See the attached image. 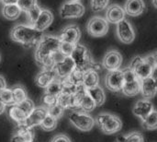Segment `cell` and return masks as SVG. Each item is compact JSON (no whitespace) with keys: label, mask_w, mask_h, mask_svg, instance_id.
Listing matches in <instances>:
<instances>
[{"label":"cell","mask_w":157,"mask_h":142,"mask_svg":"<svg viewBox=\"0 0 157 142\" xmlns=\"http://www.w3.org/2000/svg\"><path fill=\"white\" fill-rule=\"evenodd\" d=\"M59 37L43 34L40 42L37 43L35 51V60L43 69L52 68L54 64L64 57L59 52L60 45Z\"/></svg>","instance_id":"obj_1"},{"label":"cell","mask_w":157,"mask_h":142,"mask_svg":"<svg viewBox=\"0 0 157 142\" xmlns=\"http://www.w3.org/2000/svg\"><path fill=\"white\" fill-rule=\"evenodd\" d=\"M42 36L43 31H40L32 26L24 24L16 25L10 31V38L14 42L27 46L37 44Z\"/></svg>","instance_id":"obj_2"},{"label":"cell","mask_w":157,"mask_h":142,"mask_svg":"<svg viewBox=\"0 0 157 142\" xmlns=\"http://www.w3.org/2000/svg\"><path fill=\"white\" fill-rule=\"evenodd\" d=\"M70 57L74 61L75 67L80 68L83 71H86L88 69H98V66L93 62L89 50L79 43L75 45Z\"/></svg>","instance_id":"obj_3"},{"label":"cell","mask_w":157,"mask_h":142,"mask_svg":"<svg viewBox=\"0 0 157 142\" xmlns=\"http://www.w3.org/2000/svg\"><path fill=\"white\" fill-rule=\"evenodd\" d=\"M95 122L98 124L101 131L107 135L117 133L121 130L122 127L121 120L118 116L109 113L100 114L99 116H98Z\"/></svg>","instance_id":"obj_4"},{"label":"cell","mask_w":157,"mask_h":142,"mask_svg":"<svg viewBox=\"0 0 157 142\" xmlns=\"http://www.w3.org/2000/svg\"><path fill=\"white\" fill-rule=\"evenodd\" d=\"M132 72L135 74V76L139 79H144L146 78H149L151 76L155 77V70L156 68L153 67L146 60L144 57L137 55L135 56L129 67Z\"/></svg>","instance_id":"obj_5"},{"label":"cell","mask_w":157,"mask_h":142,"mask_svg":"<svg viewBox=\"0 0 157 142\" xmlns=\"http://www.w3.org/2000/svg\"><path fill=\"white\" fill-rule=\"evenodd\" d=\"M69 120L75 128L85 132L90 131L96 124L95 119L86 112H72Z\"/></svg>","instance_id":"obj_6"},{"label":"cell","mask_w":157,"mask_h":142,"mask_svg":"<svg viewBox=\"0 0 157 142\" xmlns=\"http://www.w3.org/2000/svg\"><path fill=\"white\" fill-rule=\"evenodd\" d=\"M85 6L80 1H67L60 10V16L63 18H77L85 14Z\"/></svg>","instance_id":"obj_7"},{"label":"cell","mask_w":157,"mask_h":142,"mask_svg":"<svg viewBox=\"0 0 157 142\" xmlns=\"http://www.w3.org/2000/svg\"><path fill=\"white\" fill-rule=\"evenodd\" d=\"M86 30L91 36L102 37L109 31V22L101 17H93L86 24Z\"/></svg>","instance_id":"obj_8"},{"label":"cell","mask_w":157,"mask_h":142,"mask_svg":"<svg viewBox=\"0 0 157 142\" xmlns=\"http://www.w3.org/2000/svg\"><path fill=\"white\" fill-rule=\"evenodd\" d=\"M116 33L118 39L122 43H132L135 39V31L133 30V27L131 22L126 18L117 23Z\"/></svg>","instance_id":"obj_9"},{"label":"cell","mask_w":157,"mask_h":142,"mask_svg":"<svg viewBox=\"0 0 157 142\" xmlns=\"http://www.w3.org/2000/svg\"><path fill=\"white\" fill-rule=\"evenodd\" d=\"M123 83H124V78H123L122 71L121 69L108 72L105 79V84L108 90L113 92L121 91Z\"/></svg>","instance_id":"obj_10"},{"label":"cell","mask_w":157,"mask_h":142,"mask_svg":"<svg viewBox=\"0 0 157 142\" xmlns=\"http://www.w3.org/2000/svg\"><path fill=\"white\" fill-rule=\"evenodd\" d=\"M75 67V63L70 56L63 57V59L58 61L52 67L53 70L56 73L57 79H63L67 78L70 75V73L74 70Z\"/></svg>","instance_id":"obj_11"},{"label":"cell","mask_w":157,"mask_h":142,"mask_svg":"<svg viewBox=\"0 0 157 142\" xmlns=\"http://www.w3.org/2000/svg\"><path fill=\"white\" fill-rule=\"evenodd\" d=\"M122 64V56L120 52L116 50H111L109 51L102 61L103 67L108 70V71H114L118 70L121 68Z\"/></svg>","instance_id":"obj_12"},{"label":"cell","mask_w":157,"mask_h":142,"mask_svg":"<svg viewBox=\"0 0 157 142\" xmlns=\"http://www.w3.org/2000/svg\"><path fill=\"white\" fill-rule=\"evenodd\" d=\"M53 21V15L48 9H40L37 18L32 23V27L40 31L45 30Z\"/></svg>","instance_id":"obj_13"},{"label":"cell","mask_w":157,"mask_h":142,"mask_svg":"<svg viewBox=\"0 0 157 142\" xmlns=\"http://www.w3.org/2000/svg\"><path fill=\"white\" fill-rule=\"evenodd\" d=\"M47 116V108L46 107H34L32 112L25 120L23 126L27 128H33L36 126H40L43 121L45 116Z\"/></svg>","instance_id":"obj_14"},{"label":"cell","mask_w":157,"mask_h":142,"mask_svg":"<svg viewBox=\"0 0 157 142\" xmlns=\"http://www.w3.org/2000/svg\"><path fill=\"white\" fill-rule=\"evenodd\" d=\"M80 37H81L80 29L76 25H69L62 30L59 39L61 42L75 44L79 42Z\"/></svg>","instance_id":"obj_15"},{"label":"cell","mask_w":157,"mask_h":142,"mask_svg":"<svg viewBox=\"0 0 157 142\" xmlns=\"http://www.w3.org/2000/svg\"><path fill=\"white\" fill-rule=\"evenodd\" d=\"M157 91V83L155 77H149L141 80V91L140 93L144 99H152L155 96Z\"/></svg>","instance_id":"obj_16"},{"label":"cell","mask_w":157,"mask_h":142,"mask_svg":"<svg viewBox=\"0 0 157 142\" xmlns=\"http://www.w3.org/2000/svg\"><path fill=\"white\" fill-rule=\"evenodd\" d=\"M154 110H155L154 104H153V103L150 100H148V99H142V100H139L135 103V105L133 106L132 112H133V114L137 117H139L141 120H143L149 114H151Z\"/></svg>","instance_id":"obj_17"},{"label":"cell","mask_w":157,"mask_h":142,"mask_svg":"<svg viewBox=\"0 0 157 142\" xmlns=\"http://www.w3.org/2000/svg\"><path fill=\"white\" fill-rule=\"evenodd\" d=\"M126 13L121 6L117 4L110 5L106 11V20L112 24H117L125 18Z\"/></svg>","instance_id":"obj_18"},{"label":"cell","mask_w":157,"mask_h":142,"mask_svg":"<svg viewBox=\"0 0 157 142\" xmlns=\"http://www.w3.org/2000/svg\"><path fill=\"white\" fill-rule=\"evenodd\" d=\"M123 9L127 15L137 17L144 12L145 4L144 0H126Z\"/></svg>","instance_id":"obj_19"},{"label":"cell","mask_w":157,"mask_h":142,"mask_svg":"<svg viewBox=\"0 0 157 142\" xmlns=\"http://www.w3.org/2000/svg\"><path fill=\"white\" fill-rule=\"evenodd\" d=\"M33 128H27L23 125H17V130L11 138V142H33Z\"/></svg>","instance_id":"obj_20"},{"label":"cell","mask_w":157,"mask_h":142,"mask_svg":"<svg viewBox=\"0 0 157 142\" xmlns=\"http://www.w3.org/2000/svg\"><path fill=\"white\" fill-rule=\"evenodd\" d=\"M55 79H57V77L53 68H44L36 76L35 82L37 86L40 88H46Z\"/></svg>","instance_id":"obj_21"},{"label":"cell","mask_w":157,"mask_h":142,"mask_svg":"<svg viewBox=\"0 0 157 142\" xmlns=\"http://www.w3.org/2000/svg\"><path fill=\"white\" fill-rule=\"evenodd\" d=\"M140 91H141V79H139L138 78L129 81H124L121 89L122 93L129 97L136 96L137 94L140 93Z\"/></svg>","instance_id":"obj_22"},{"label":"cell","mask_w":157,"mask_h":142,"mask_svg":"<svg viewBox=\"0 0 157 142\" xmlns=\"http://www.w3.org/2000/svg\"><path fill=\"white\" fill-rule=\"evenodd\" d=\"M99 84V75L96 69H88L84 72L83 77V86L84 88L91 89Z\"/></svg>","instance_id":"obj_23"},{"label":"cell","mask_w":157,"mask_h":142,"mask_svg":"<svg viewBox=\"0 0 157 142\" xmlns=\"http://www.w3.org/2000/svg\"><path fill=\"white\" fill-rule=\"evenodd\" d=\"M86 91L88 95L91 97V99L94 101V103H96V106H101L104 104L106 101V94L104 92V90L99 85L91 89H87Z\"/></svg>","instance_id":"obj_24"},{"label":"cell","mask_w":157,"mask_h":142,"mask_svg":"<svg viewBox=\"0 0 157 142\" xmlns=\"http://www.w3.org/2000/svg\"><path fill=\"white\" fill-rule=\"evenodd\" d=\"M20 14H21V10L19 9L17 4H10V5L3 6L2 15L6 19L15 20L20 16Z\"/></svg>","instance_id":"obj_25"},{"label":"cell","mask_w":157,"mask_h":142,"mask_svg":"<svg viewBox=\"0 0 157 142\" xmlns=\"http://www.w3.org/2000/svg\"><path fill=\"white\" fill-rule=\"evenodd\" d=\"M8 115L9 117L16 122L17 125H22L24 124L25 120L27 119L28 116L17 105V104H13L10 105L9 107V111H8Z\"/></svg>","instance_id":"obj_26"},{"label":"cell","mask_w":157,"mask_h":142,"mask_svg":"<svg viewBox=\"0 0 157 142\" xmlns=\"http://www.w3.org/2000/svg\"><path fill=\"white\" fill-rule=\"evenodd\" d=\"M10 91L12 93L14 104H17V103L25 101L28 98L27 91L22 85H15L10 89Z\"/></svg>","instance_id":"obj_27"},{"label":"cell","mask_w":157,"mask_h":142,"mask_svg":"<svg viewBox=\"0 0 157 142\" xmlns=\"http://www.w3.org/2000/svg\"><path fill=\"white\" fill-rule=\"evenodd\" d=\"M56 103L60 105L63 110L65 109H74V94H67L61 92L57 97Z\"/></svg>","instance_id":"obj_28"},{"label":"cell","mask_w":157,"mask_h":142,"mask_svg":"<svg viewBox=\"0 0 157 142\" xmlns=\"http://www.w3.org/2000/svg\"><path fill=\"white\" fill-rule=\"evenodd\" d=\"M142 126L146 130H155L157 128V113L154 110L144 119L142 120Z\"/></svg>","instance_id":"obj_29"},{"label":"cell","mask_w":157,"mask_h":142,"mask_svg":"<svg viewBox=\"0 0 157 142\" xmlns=\"http://www.w3.org/2000/svg\"><path fill=\"white\" fill-rule=\"evenodd\" d=\"M84 72L83 70H81L80 68L75 67L74 70L70 73V75L65 78L67 79L71 83H73L75 86H81L83 84V77H84Z\"/></svg>","instance_id":"obj_30"},{"label":"cell","mask_w":157,"mask_h":142,"mask_svg":"<svg viewBox=\"0 0 157 142\" xmlns=\"http://www.w3.org/2000/svg\"><path fill=\"white\" fill-rule=\"evenodd\" d=\"M44 89H45L44 93L54 95V96L58 97V95L61 93V91H62V79H55Z\"/></svg>","instance_id":"obj_31"},{"label":"cell","mask_w":157,"mask_h":142,"mask_svg":"<svg viewBox=\"0 0 157 142\" xmlns=\"http://www.w3.org/2000/svg\"><path fill=\"white\" fill-rule=\"evenodd\" d=\"M17 5L21 11H24L28 14L38 6V2L37 0H17Z\"/></svg>","instance_id":"obj_32"},{"label":"cell","mask_w":157,"mask_h":142,"mask_svg":"<svg viewBox=\"0 0 157 142\" xmlns=\"http://www.w3.org/2000/svg\"><path fill=\"white\" fill-rule=\"evenodd\" d=\"M57 121L55 118L50 116H46L45 118L43 119V121L40 123V127L45 130V131H52V130H54L57 127Z\"/></svg>","instance_id":"obj_33"},{"label":"cell","mask_w":157,"mask_h":142,"mask_svg":"<svg viewBox=\"0 0 157 142\" xmlns=\"http://www.w3.org/2000/svg\"><path fill=\"white\" fill-rule=\"evenodd\" d=\"M46 108H47V115L55 118L56 120H58L60 117H62V116L63 115V112H64V110L57 103L51 105L49 107H46Z\"/></svg>","instance_id":"obj_34"},{"label":"cell","mask_w":157,"mask_h":142,"mask_svg":"<svg viewBox=\"0 0 157 142\" xmlns=\"http://www.w3.org/2000/svg\"><path fill=\"white\" fill-rule=\"evenodd\" d=\"M109 0H90L91 9L94 12H100L105 10L109 6Z\"/></svg>","instance_id":"obj_35"},{"label":"cell","mask_w":157,"mask_h":142,"mask_svg":"<svg viewBox=\"0 0 157 142\" xmlns=\"http://www.w3.org/2000/svg\"><path fill=\"white\" fill-rule=\"evenodd\" d=\"M0 101L6 105V106H10L13 105V98H12V93L10 89L6 88L4 91L0 92Z\"/></svg>","instance_id":"obj_36"},{"label":"cell","mask_w":157,"mask_h":142,"mask_svg":"<svg viewBox=\"0 0 157 142\" xmlns=\"http://www.w3.org/2000/svg\"><path fill=\"white\" fill-rule=\"evenodd\" d=\"M28 116H29V114L32 112V110L34 109V103H33V102L31 101V100H29V98H27L25 101H23V102H21V103H17V104Z\"/></svg>","instance_id":"obj_37"},{"label":"cell","mask_w":157,"mask_h":142,"mask_svg":"<svg viewBox=\"0 0 157 142\" xmlns=\"http://www.w3.org/2000/svg\"><path fill=\"white\" fill-rule=\"evenodd\" d=\"M75 44L69 43H64V42H61L60 43V45H59V52L63 56H70Z\"/></svg>","instance_id":"obj_38"},{"label":"cell","mask_w":157,"mask_h":142,"mask_svg":"<svg viewBox=\"0 0 157 142\" xmlns=\"http://www.w3.org/2000/svg\"><path fill=\"white\" fill-rule=\"evenodd\" d=\"M124 142H144V139L140 132H132L125 135Z\"/></svg>","instance_id":"obj_39"},{"label":"cell","mask_w":157,"mask_h":142,"mask_svg":"<svg viewBox=\"0 0 157 142\" xmlns=\"http://www.w3.org/2000/svg\"><path fill=\"white\" fill-rule=\"evenodd\" d=\"M41 101L46 105V107H49V106L53 105V104L56 103V102H57V96L44 93L42 95V97H41Z\"/></svg>","instance_id":"obj_40"},{"label":"cell","mask_w":157,"mask_h":142,"mask_svg":"<svg viewBox=\"0 0 157 142\" xmlns=\"http://www.w3.org/2000/svg\"><path fill=\"white\" fill-rule=\"evenodd\" d=\"M51 142H72V141H71V140H70L67 136H65V135H63V134H59V135H56L55 137H53V139L52 140V141Z\"/></svg>","instance_id":"obj_41"},{"label":"cell","mask_w":157,"mask_h":142,"mask_svg":"<svg viewBox=\"0 0 157 142\" xmlns=\"http://www.w3.org/2000/svg\"><path fill=\"white\" fill-rule=\"evenodd\" d=\"M6 88V80H5V79H4L2 76H0V92H1L2 91H4Z\"/></svg>","instance_id":"obj_42"},{"label":"cell","mask_w":157,"mask_h":142,"mask_svg":"<svg viewBox=\"0 0 157 142\" xmlns=\"http://www.w3.org/2000/svg\"><path fill=\"white\" fill-rule=\"evenodd\" d=\"M3 5H10V4H17V0H0Z\"/></svg>","instance_id":"obj_43"},{"label":"cell","mask_w":157,"mask_h":142,"mask_svg":"<svg viewBox=\"0 0 157 142\" xmlns=\"http://www.w3.org/2000/svg\"><path fill=\"white\" fill-rule=\"evenodd\" d=\"M5 110H6V105L0 101V115H2L5 112Z\"/></svg>","instance_id":"obj_44"},{"label":"cell","mask_w":157,"mask_h":142,"mask_svg":"<svg viewBox=\"0 0 157 142\" xmlns=\"http://www.w3.org/2000/svg\"><path fill=\"white\" fill-rule=\"evenodd\" d=\"M124 140H125V135H121L117 138V142H124Z\"/></svg>","instance_id":"obj_45"},{"label":"cell","mask_w":157,"mask_h":142,"mask_svg":"<svg viewBox=\"0 0 157 142\" xmlns=\"http://www.w3.org/2000/svg\"><path fill=\"white\" fill-rule=\"evenodd\" d=\"M153 3H154L155 7H156V0H153Z\"/></svg>","instance_id":"obj_46"},{"label":"cell","mask_w":157,"mask_h":142,"mask_svg":"<svg viewBox=\"0 0 157 142\" xmlns=\"http://www.w3.org/2000/svg\"><path fill=\"white\" fill-rule=\"evenodd\" d=\"M70 1H80V0H70Z\"/></svg>","instance_id":"obj_47"},{"label":"cell","mask_w":157,"mask_h":142,"mask_svg":"<svg viewBox=\"0 0 157 142\" xmlns=\"http://www.w3.org/2000/svg\"><path fill=\"white\" fill-rule=\"evenodd\" d=\"M0 59H1V57H0Z\"/></svg>","instance_id":"obj_48"}]
</instances>
